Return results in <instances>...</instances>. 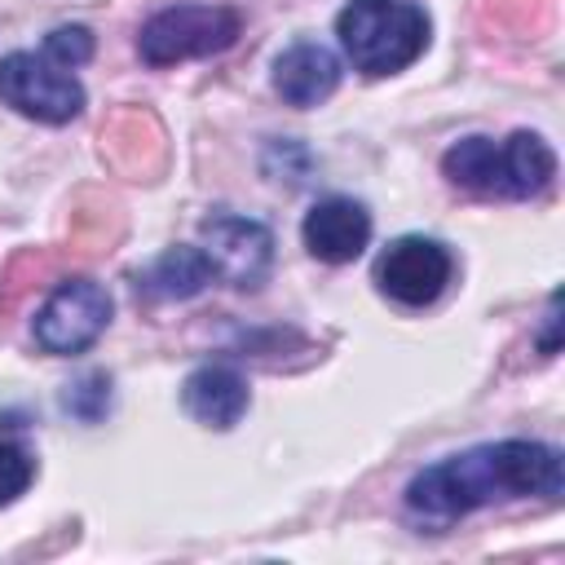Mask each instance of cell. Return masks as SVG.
Returning <instances> with one entry per match:
<instances>
[{
    "label": "cell",
    "instance_id": "6da1fadb",
    "mask_svg": "<svg viewBox=\"0 0 565 565\" xmlns=\"http://www.w3.org/2000/svg\"><path fill=\"white\" fill-rule=\"evenodd\" d=\"M561 450L543 441H490L419 468L406 486V512L428 525H446L503 499H561Z\"/></svg>",
    "mask_w": 565,
    "mask_h": 565
},
{
    "label": "cell",
    "instance_id": "7a4b0ae2",
    "mask_svg": "<svg viewBox=\"0 0 565 565\" xmlns=\"http://www.w3.org/2000/svg\"><path fill=\"white\" fill-rule=\"evenodd\" d=\"M450 185L494 199H534L556 177V154L539 132H512L508 141L463 137L441 154Z\"/></svg>",
    "mask_w": 565,
    "mask_h": 565
},
{
    "label": "cell",
    "instance_id": "3957f363",
    "mask_svg": "<svg viewBox=\"0 0 565 565\" xmlns=\"http://www.w3.org/2000/svg\"><path fill=\"white\" fill-rule=\"evenodd\" d=\"M353 71L380 79L406 71L428 49V13L411 0H349L335 18Z\"/></svg>",
    "mask_w": 565,
    "mask_h": 565
},
{
    "label": "cell",
    "instance_id": "277c9868",
    "mask_svg": "<svg viewBox=\"0 0 565 565\" xmlns=\"http://www.w3.org/2000/svg\"><path fill=\"white\" fill-rule=\"evenodd\" d=\"M238 31L243 18L230 4H172L141 26L137 53L146 66H177L190 57L225 53L238 40Z\"/></svg>",
    "mask_w": 565,
    "mask_h": 565
},
{
    "label": "cell",
    "instance_id": "5b68a950",
    "mask_svg": "<svg viewBox=\"0 0 565 565\" xmlns=\"http://www.w3.org/2000/svg\"><path fill=\"white\" fill-rule=\"evenodd\" d=\"M110 313H115V300L97 278H62L40 305L31 335L44 353L71 358V353H84L110 327Z\"/></svg>",
    "mask_w": 565,
    "mask_h": 565
},
{
    "label": "cell",
    "instance_id": "8992f818",
    "mask_svg": "<svg viewBox=\"0 0 565 565\" xmlns=\"http://www.w3.org/2000/svg\"><path fill=\"white\" fill-rule=\"evenodd\" d=\"M0 102L26 119L66 124L84 110V88L49 53H9L0 57Z\"/></svg>",
    "mask_w": 565,
    "mask_h": 565
},
{
    "label": "cell",
    "instance_id": "52a82bcc",
    "mask_svg": "<svg viewBox=\"0 0 565 565\" xmlns=\"http://www.w3.org/2000/svg\"><path fill=\"white\" fill-rule=\"evenodd\" d=\"M199 247H203L212 274L238 291H256L274 260V234L260 221L234 216V212L207 216L199 225Z\"/></svg>",
    "mask_w": 565,
    "mask_h": 565
},
{
    "label": "cell",
    "instance_id": "ba28073f",
    "mask_svg": "<svg viewBox=\"0 0 565 565\" xmlns=\"http://www.w3.org/2000/svg\"><path fill=\"white\" fill-rule=\"evenodd\" d=\"M455 274V256L446 252V243L437 238H424V234H406V238H393L380 260H375V282L388 300L406 305V309H424L433 305L446 282Z\"/></svg>",
    "mask_w": 565,
    "mask_h": 565
},
{
    "label": "cell",
    "instance_id": "9c48e42d",
    "mask_svg": "<svg viewBox=\"0 0 565 565\" xmlns=\"http://www.w3.org/2000/svg\"><path fill=\"white\" fill-rule=\"evenodd\" d=\"M102 159H106L110 172H119L128 181H154V177H163V168H168L163 124L150 110H141V106L115 110L102 124Z\"/></svg>",
    "mask_w": 565,
    "mask_h": 565
},
{
    "label": "cell",
    "instance_id": "30bf717a",
    "mask_svg": "<svg viewBox=\"0 0 565 565\" xmlns=\"http://www.w3.org/2000/svg\"><path fill=\"white\" fill-rule=\"evenodd\" d=\"M300 234H305L309 256H318L327 265H344V260H358L366 252V243H371V212L358 199L331 194V199H318L305 212Z\"/></svg>",
    "mask_w": 565,
    "mask_h": 565
},
{
    "label": "cell",
    "instance_id": "8fae6325",
    "mask_svg": "<svg viewBox=\"0 0 565 565\" xmlns=\"http://www.w3.org/2000/svg\"><path fill=\"white\" fill-rule=\"evenodd\" d=\"M340 84V62L331 49L313 44V40H300L291 44L287 53H278L274 62V93L296 106V110H309V106H322Z\"/></svg>",
    "mask_w": 565,
    "mask_h": 565
},
{
    "label": "cell",
    "instance_id": "7c38bea8",
    "mask_svg": "<svg viewBox=\"0 0 565 565\" xmlns=\"http://www.w3.org/2000/svg\"><path fill=\"white\" fill-rule=\"evenodd\" d=\"M247 402H252L247 380H243L234 366H225V362L199 366V371H190L185 384H181V406H185V415L199 419L203 428H221V433L234 428V424L243 419Z\"/></svg>",
    "mask_w": 565,
    "mask_h": 565
},
{
    "label": "cell",
    "instance_id": "4fadbf2b",
    "mask_svg": "<svg viewBox=\"0 0 565 565\" xmlns=\"http://www.w3.org/2000/svg\"><path fill=\"white\" fill-rule=\"evenodd\" d=\"M212 278L216 274H212L203 247H168L137 274V291L150 300H185V296H199Z\"/></svg>",
    "mask_w": 565,
    "mask_h": 565
},
{
    "label": "cell",
    "instance_id": "5bb4252c",
    "mask_svg": "<svg viewBox=\"0 0 565 565\" xmlns=\"http://www.w3.org/2000/svg\"><path fill=\"white\" fill-rule=\"evenodd\" d=\"M481 18L516 35H543L552 26V0H481Z\"/></svg>",
    "mask_w": 565,
    "mask_h": 565
},
{
    "label": "cell",
    "instance_id": "9a60e30c",
    "mask_svg": "<svg viewBox=\"0 0 565 565\" xmlns=\"http://www.w3.org/2000/svg\"><path fill=\"white\" fill-rule=\"evenodd\" d=\"M44 274H53V256H44L40 247L18 252V256L4 265V274H0V313L13 309L31 287H40Z\"/></svg>",
    "mask_w": 565,
    "mask_h": 565
},
{
    "label": "cell",
    "instance_id": "2e32d148",
    "mask_svg": "<svg viewBox=\"0 0 565 565\" xmlns=\"http://www.w3.org/2000/svg\"><path fill=\"white\" fill-rule=\"evenodd\" d=\"M62 406H66V411H71L75 419H84V424H97V419H102V415L110 411V375L93 371V375L75 380V384L66 388Z\"/></svg>",
    "mask_w": 565,
    "mask_h": 565
},
{
    "label": "cell",
    "instance_id": "e0dca14e",
    "mask_svg": "<svg viewBox=\"0 0 565 565\" xmlns=\"http://www.w3.org/2000/svg\"><path fill=\"white\" fill-rule=\"evenodd\" d=\"M44 53H49L57 66L75 71V66H84V62L93 57V31H88V26H57V31L44 35Z\"/></svg>",
    "mask_w": 565,
    "mask_h": 565
},
{
    "label": "cell",
    "instance_id": "ac0fdd59",
    "mask_svg": "<svg viewBox=\"0 0 565 565\" xmlns=\"http://www.w3.org/2000/svg\"><path fill=\"white\" fill-rule=\"evenodd\" d=\"M35 477V459L18 441H0V508L13 503Z\"/></svg>",
    "mask_w": 565,
    "mask_h": 565
},
{
    "label": "cell",
    "instance_id": "d6986e66",
    "mask_svg": "<svg viewBox=\"0 0 565 565\" xmlns=\"http://www.w3.org/2000/svg\"><path fill=\"white\" fill-rule=\"evenodd\" d=\"M556 309H561V305H556V296H552V300H547V313H543V340H539L543 353H556V344H561V340H556V327H561V313H556Z\"/></svg>",
    "mask_w": 565,
    "mask_h": 565
}]
</instances>
